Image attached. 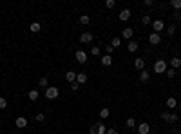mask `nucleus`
I'll return each mask as SVG.
<instances>
[{
    "mask_svg": "<svg viewBox=\"0 0 181 134\" xmlns=\"http://www.w3.org/2000/svg\"><path fill=\"white\" fill-rule=\"evenodd\" d=\"M58 94H60L58 87H47L45 89V100H56Z\"/></svg>",
    "mask_w": 181,
    "mask_h": 134,
    "instance_id": "obj_1",
    "label": "nucleus"
},
{
    "mask_svg": "<svg viewBox=\"0 0 181 134\" xmlns=\"http://www.w3.org/2000/svg\"><path fill=\"white\" fill-rule=\"evenodd\" d=\"M91 134H107V129L103 123H94L91 125Z\"/></svg>",
    "mask_w": 181,
    "mask_h": 134,
    "instance_id": "obj_2",
    "label": "nucleus"
},
{
    "mask_svg": "<svg viewBox=\"0 0 181 134\" xmlns=\"http://www.w3.org/2000/svg\"><path fill=\"white\" fill-rule=\"evenodd\" d=\"M167 69H168V67H167V62H165V60H158L156 64H154V71H156V73H159V74H163Z\"/></svg>",
    "mask_w": 181,
    "mask_h": 134,
    "instance_id": "obj_3",
    "label": "nucleus"
},
{
    "mask_svg": "<svg viewBox=\"0 0 181 134\" xmlns=\"http://www.w3.org/2000/svg\"><path fill=\"white\" fill-rule=\"evenodd\" d=\"M92 40H94L92 33H89V31H85V33H82V36H80V44H91Z\"/></svg>",
    "mask_w": 181,
    "mask_h": 134,
    "instance_id": "obj_4",
    "label": "nucleus"
},
{
    "mask_svg": "<svg viewBox=\"0 0 181 134\" xmlns=\"http://www.w3.org/2000/svg\"><path fill=\"white\" fill-rule=\"evenodd\" d=\"M161 118H163L165 121H168V123H176V121H177V114H174V112H163Z\"/></svg>",
    "mask_w": 181,
    "mask_h": 134,
    "instance_id": "obj_5",
    "label": "nucleus"
},
{
    "mask_svg": "<svg viewBox=\"0 0 181 134\" xmlns=\"http://www.w3.org/2000/svg\"><path fill=\"white\" fill-rule=\"evenodd\" d=\"M15 125H16L18 129H26V127H27V118H24V116H18V118L15 120Z\"/></svg>",
    "mask_w": 181,
    "mask_h": 134,
    "instance_id": "obj_6",
    "label": "nucleus"
},
{
    "mask_svg": "<svg viewBox=\"0 0 181 134\" xmlns=\"http://www.w3.org/2000/svg\"><path fill=\"white\" fill-rule=\"evenodd\" d=\"M138 132H140V134H148V132H150V125H148L147 121L140 123V125H138Z\"/></svg>",
    "mask_w": 181,
    "mask_h": 134,
    "instance_id": "obj_7",
    "label": "nucleus"
},
{
    "mask_svg": "<svg viewBox=\"0 0 181 134\" xmlns=\"http://www.w3.org/2000/svg\"><path fill=\"white\" fill-rule=\"evenodd\" d=\"M148 42H150L152 45H158L159 42H161V36H159L158 33H150L148 35Z\"/></svg>",
    "mask_w": 181,
    "mask_h": 134,
    "instance_id": "obj_8",
    "label": "nucleus"
},
{
    "mask_svg": "<svg viewBox=\"0 0 181 134\" xmlns=\"http://www.w3.org/2000/svg\"><path fill=\"white\" fill-rule=\"evenodd\" d=\"M152 29H154V33L159 35V31H163V20H154V22H152Z\"/></svg>",
    "mask_w": 181,
    "mask_h": 134,
    "instance_id": "obj_9",
    "label": "nucleus"
},
{
    "mask_svg": "<svg viewBox=\"0 0 181 134\" xmlns=\"http://www.w3.org/2000/svg\"><path fill=\"white\" fill-rule=\"evenodd\" d=\"M76 60H78V64H85L87 62V53L85 51H76Z\"/></svg>",
    "mask_w": 181,
    "mask_h": 134,
    "instance_id": "obj_10",
    "label": "nucleus"
},
{
    "mask_svg": "<svg viewBox=\"0 0 181 134\" xmlns=\"http://www.w3.org/2000/svg\"><path fill=\"white\" fill-rule=\"evenodd\" d=\"M132 35H134V29H132V27H125V29L121 31V36H123V38H127V40H131V38H132Z\"/></svg>",
    "mask_w": 181,
    "mask_h": 134,
    "instance_id": "obj_11",
    "label": "nucleus"
},
{
    "mask_svg": "<svg viewBox=\"0 0 181 134\" xmlns=\"http://www.w3.org/2000/svg\"><path fill=\"white\" fill-rule=\"evenodd\" d=\"M100 62H102V65H103V67H109V65L112 64V56H109V55H103V56L100 58Z\"/></svg>",
    "mask_w": 181,
    "mask_h": 134,
    "instance_id": "obj_12",
    "label": "nucleus"
},
{
    "mask_svg": "<svg viewBox=\"0 0 181 134\" xmlns=\"http://www.w3.org/2000/svg\"><path fill=\"white\" fill-rule=\"evenodd\" d=\"M76 76H78V73H74V71H67V73H65V80L69 82V84L76 82Z\"/></svg>",
    "mask_w": 181,
    "mask_h": 134,
    "instance_id": "obj_13",
    "label": "nucleus"
},
{
    "mask_svg": "<svg viewBox=\"0 0 181 134\" xmlns=\"http://www.w3.org/2000/svg\"><path fill=\"white\" fill-rule=\"evenodd\" d=\"M134 67H136L138 71H143V69H145V60H143V58H136V60H134Z\"/></svg>",
    "mask_w": 181,
    "mask_h": 134,
    "instance_id": "obj_14",
    "label": "nucleus"
},
{
    "mask_svg": "<svg viewBox=\"0 0 181 134\" xmlns=\"http://www.w3.org/2000/svg\"><path fill=\"white\" fill-rule=\"evenodd\" d=\"M131 18V9H123V11H120V20L121 22H125V20Z\"/></svg>",
    "mask_w": 181,
    "mask_h": 134,
    "instance_id": "obj_15",
    "label": "nucleus"
},
{
    "mask_svg": "<svg viewBox=\"0 0 181 134\" xmlns=\"http://www.w3.org/2000/svg\"><path fill=\"white\" fill-rule=\"evenodd\" d=\"M148 78H150V73H148L147 69L140 71V80H141V82H148Z\"/></svg>",
    "mask_w": 181,
    "mask_h": 134,
    "instance_id": "obj_16",
    "label": "nucleus"
},
{
    "mask_svg": "<svg viewBox=\"0 0 181 134\" xmlns=\"http://www.w3.org/2000/svg\"><path fill=\"white\" fill-rule=\"evenodd\" d=\"M27 96H29V100H31V101H36V100H38V96H40V92H38L36 89H33V91H29V94H27Z\"/></svg>",
    "mask_w": 181,
    "mask_h": 134,
    "instance_id": "obj_17",
    "label": "nucleus"
},
{
    "mask_svg": "<svg viewBox=\"0 0 181 134\" xmlns=\"http://www.w3.org/2000/svg\"><path fill=\"white\" fill-rule=\"evenodd\" d=\"M170 7H174V11H181V0H170Z\"/></svg>",
    "mask_w": 181,
    "mask_h": 134,
    "instance_id": "obj_18",
    "label": "nucleus"
},
{
    "mask_svg": "<svg viewBox=\"0 0 181 134\" xmlns=\"http://www.w3.org/2000/svg\"><path fill=\"white\" fill-rule=\"evenodd\" d=\"M167 105H168L170 109H176V107H177V100H176L174 96H170V98L167 100Z\"/></svg>",
    "mask_w": 181,
    "mask_h": 134,
    "instance_id": "obj_19",
    "label": "nucleus"
},
{
    "mask_svg": "<svg viewBox=\"0 0 181 134\" xmlns=\"http://www.w3.org/2000/svg\"><path fill=\"white\" fill-rule=\"evenodd\" d=\"M170 65H172V69H179L181 67V58H172L170 60Z\"/></svg>",
    "mask_w": 181,
    "mask_h": 134,
    "instance_id": "obj_20",
    "label": "nucleus"
},
{
    "mask_svg": "<svg viewBox=\"0 0 181 134\" xmlns=\"http://www.w3.org/2000/svg\"><path fill=\"white\" fill-rule=\"evenodd\" d=\"M76 82L82 85V84H85V82H87V74L85 73H78V76H76Z\"/></svg>",
    "mask_w": 181,
    "mask_h": 134,
    "instance_id": "obj_21",
    "label": "nucleus"
},
{
    "mask_svg": "<svg viewBox=\"0 0 181 134\" xmlns=\"http://www.w3.org/2000/svg\"><path fill=\"white\" fill-rule=\"evenodd\" d=\"M109 114H111V111H109L107 107H103V109L100 111V118H102V120H107V118H109Z\"/></svg>",
    "mask_w": 181,
    "mask_h": 134,
    "instance_id": "obj_22",
    "label": "nucleus"
},
{
    "mask_svg": "<svg viewBox=\"0 0 181 134\" xmlns=\"http://www.w3.org/2000/svg\"><path fill=\"white\" fill-rule=\"evenodd\" d=\"M89 22H91V16H89V15H82V16H80V24H82V26H87Z\"/></svg>",
    "mask_w": 181,
    "mask_h": 134,
    "instance_id": "obj_23",
    "label": "nucleus"
},
{
    "mask_svg": "<svg viewBox=\"0 0 181 134\" xmlns=\"http://www.w3.org/2000/svg\"><path fill=\"white\" fill-rule=\"evenodd\" d=\"M138 47H140V45H138V42H129V45H127V49H129L131 53H136Z\"/></svg>",
    "mask_w": 181,
    "mask_h": 134,
    "instance_id": "obj_24",
    "label": "nucleus"
},
{
    "mask_svg": "<svg viewBox=\"0 0 181 134\" xmlns=\"http://www.w3.org/2000/svg\"><path fill=\"white\" fill-rule=\"evenodd\" d=\"M141 24H143V26L152 24V18H150V15H143V16H141Z\"/></svg>",
    "mask_w": 181,
    "mask_h": 134,
    "instance_id": "obj_25",
    "label": "nucleus"
},
{
    "mask_svg": "<svg viewBox=\"0 0 181 134\" xmlns=\"http://www.w3.org/2000/svg\"><path fill=\"white\" fill-rule=\"evenodd\" d=\"M38 85H40V87H45V89H47V87H49V82H47V78H45V76H42V78L38 80Z\"/></svg>",
    "mask_w": 181,
    "mask_h": 134,
    "instance_id": "obj_26",
    "label": "nucleus"
},
{
    "mask_svg": "<svg viewBox=\"0 0 181 134\" xmlns=\"http://www.w3.org/2000/svg\"><path fill=\"white\" fill-rule=\"evenodd\" d=\"M29 29H31V31H33V33H38V31H40L42 27H40V24H38V22H33V24H31V26H29Z\"/></svg>",
    "mask_w": 181,
    "mask_h": 134,
    "instance_id": "obj_27",
    "label": "nucleus"
},
{
    "mask_svg": "<svg viewBox=\"0 0 181 134\" xmlns=\"http://www.w3.org/2000/svg\"><path fill=\"white\" fill-rule=\"evenodd\" d=\"M167 33H168L170 36H174V35H176V26H174V24L168 26V27H167Z\"/></svg>",
    "mask_w": 181,
    "mask_h": 134,
    "instance_id": "obj_28",
    "label": "nucleus"
},
{
    "mask_svg": "<svg viewBox=\"0 0 181 134\" xmlns=\"http://www.w3.org/2000/svg\"><path fill=\"white\" fill-rule=\"evenodd\" d=\"M91 55H92V56H98V55H100V47H98V45H92V47H91Z\"/></svg>",
    "mask_w": 181,
    "mask_h": 134,
    "instance_id": "obj_29",
    "label": "nucleus"
},
{
    "mask_svg": "<svg viewBox=\"0 0 181 134\" xmlns=\"http://www.w3.org/2000/svg\"><path fill=\"white\" fill-rule=\"evenodd\" d=\"M165 73H167V76H168V78H174V76H176V69L170 67V69H167V71H165Z\"/></svg>",
    "mask_w": 181,
    "mask_h": 134,
    "instance_id": "obj_30",
    "label": "nucleus"
},
{
    "mask_svg": "<svg viewBox=\"0 0 181 134\" xmlns=\"http://www.w3.org/2000/svg\"><path fill=\"white\" fill-rule=\"evenodd\" d=\"M120 44H121V42H120V38H112V40H111V45H112L114 49H116V47H120Z\"/></svg>",
    "mask_w": 181,
    "mask_h": 134,
    "instance_id": "obj_31",
    "label": "nucleus"
},
{
    "mask_svg": "<svg viewBox=\"0 0 181 134\" xmlns=\"http://www.w3.org/2000/svg\"><path fill=\"white\" fill-rule=\"evenodd\" d=\"M112 51H114V47H112L111 44L105 45V55H109V56H111V55H112Z\"/></svg>",
    "mask_w": 181,
    "mask_h": 134,
    "instance_id": "obj_32",
    "label": "nucleus"
},
{
    "mask_svg": "<svg viewBox=\"0 0 181 134\" xmlns=\"http://www.w3.org/2000/svg\"><path fill=\"white\" fill-rule=\"evenodd\" d=\"M136 125V120L134 118H127V127H134Z\"/></svg>",
    "mask_w": 181,
    "mask_h": 134,
    "instance_id": "obj_33",
    "label": "nucleus"
},
{
    "mask_svg": "<svg viewBox=\"0 0 181 134\" xmlns=\"http://www.w3.org/2000/svg\"><path fill=\"white\" fill-rule=\"evenodd\" d=\"M7 107V100L6 98H0V109H6Z\"/></svg>",
    "mask_w": 181,
    "mask_h": 134,
    "instance_id": "obj_34",
    "label": "nucleus"
},
{
    "mask_svg": "<svg viewBox=\"0 0 181 134\" xmlns=\"http://www.w3.org/2000/svg\"><path fill=\"white\" fill-rule=\"evenodd\" d=\"M80 89V84H78V82H72V84H71V91H78Z\"/></svg>",
    "mask_w": 181,
    "mask_h": 134,
    "instance_id": "obj_35",
    "label": "nucleus"
},
{
    "mask_svg": "<svg viewBox=\"0 0 181 134\" xmlns=\"http://www.w3.org/2000/svg\"><path fill=\"white\" fill-rule=\"evenodd\" d=\"M114 4H116L114 0H107V2H105V6H107V9H112V7H114Z\"/></svg>",
    "mask_w": 181,
    "mask_h": 134,
    "instance_id": "obj_36",
    "label": "nucleus"
},
{
    "mask_svg": "<svg viewBox=\"0 0 181 134\" xmlns=\"http://www.w3.org/2000/svg\"><path fill=\"white\" fill-rule=\"evenodd\" d=\"M45 120V114H42V112H38L36 114V121H44Z\"/></svg>",
    "mask_w": 181,
    "mask_h": 134,
    "instance_id": "obj_37",
    "label": "nucleus"
},
{
    "mask_svg": "<svg viewBox=\"0 0 181 134\" xmlns=\"http://www.w3.org/2000/svg\"><path fill=\"white\" fill-rule=\"evenodd\" d=\"M143 6H147V7H150V6H154V2H152V0H145V2H143Z\"/></svg>",
    "mask_w": 181,
    "mask_h": 134,
    "instance_id": "obj_38",
    "label": "nucleus"
},
{
    "mask_svg": "<svg viewBox=\"0 0 181 134\" xmlns=\"http://www.w3.org/2000/svg\"><path fill=\"white\" fill-rule=\"evenodd\" d=\"M172 16H174L176 20H179V18H181V11H174V15H172Z\"/></svg>",
    "mask_w": 181,
    "mask_h": 134,
    "instance_id": "obj_39",
    "label": "nucleus"
},
{
    "mask_svg": "<svg viewBox=\"0 0 181 134\" xmlns=\"http://www.w3.org/2000/svg\"><path fill=\"white\" fill-rule=\"evenodd\" d=\"M107 134H120L116 129H107Z\"/></svg>",
    "mask_w": 181,
    "mask_h": 134,
    "instance_id": "obj_40",
    "label": "nucleus"
}]
</instances>
